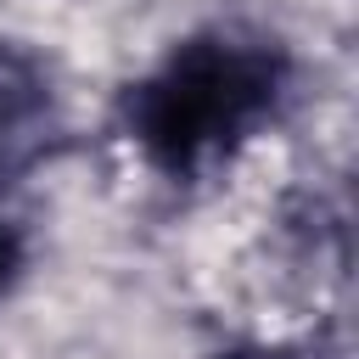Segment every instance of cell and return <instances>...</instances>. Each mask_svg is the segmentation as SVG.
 Returning a JSON list of instances; mask_svg holds the SVG:
<instances>
[{"label":"cell","mask_w":359,"mask_h":359,"mask_svg":"<svg viewBox=\"0 0 359 359\" xmlns=\"http://www.w3.org/2000/svg\"><path fill=\"white\" fill-rule=\"evenodd\" d=\"M292 101V50L241 22L174 39L118 95V135L168 185L219 180Z\"/></svg>","instance_id":"cell-1"},{"label":"cell","mask_w":359,"mask_h":359,"mask_svg":"<svg viewBox=\"0 0 359 359\" xmlns=\"http://www.w3.org/2000/svg\"><path fill=\"white\" fill-rule=\"evenodd\" d=\"M67 146V101L50 56L0 39V185L45 168Z\"/></svg>","instance_id":"cell-2"},{"label":"cell","mask_w":359,"mask_h":359,"mask_svg":"<svg viewBox=\"0 0 359 359\" xmlns=\"http://www.w3.org/2000/svg\"><path fill=\"white\" fill-rule=\"evenodd\" d=\"M22 275H28V236H22V224L0 208V303L22 286Z\"/></svg>","instance_id":"cell-3"},{"label":"cell","mask_w":359,"mask_h":359,"mask_svg":"<svg viewBox=\"0 0 359 359\" xmlns=\"http://www.w3.org/2000/svg\"><path fill=\"white\" fill-rule=\"evenodd\" d=\"M213 359H320V353L292 348V342H236V348H224V353H213Z\"/></svg>","instance_id":"cell-4"}]
</instances>
